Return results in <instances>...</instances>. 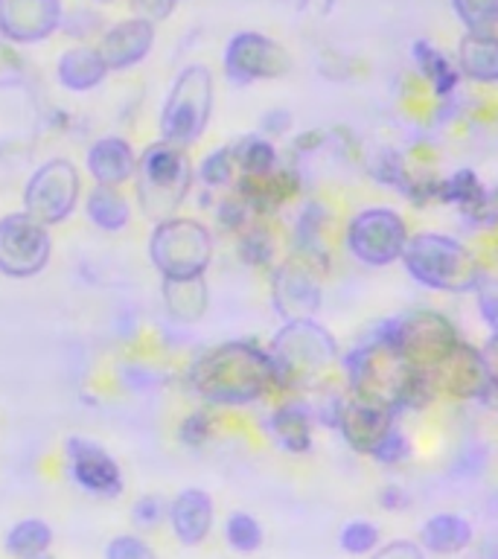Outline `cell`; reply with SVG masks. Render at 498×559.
<instances>
[{
	"mask_svg": "<svg viewBox=\"0 0 498 559\" xmlns=\"http://www.w3.org/2000/svg\"><path fill=\"white\" fill-rule=\"evenodd\" d=\"M484 358H487L489 376H493V384H498V335L487 341V347H484Z\"/></svg>",
	"mask_w": 498,
	"mask_h": 559,
	"instance_id": "40",
	"label": "cell"
},
{
	"mask_svg": "<svg viewBox=\"0 0 498 559\" xmlns=\"http://www.w3.org/2000/svg\"><path fill=\"white\" fill-rule=\"evenodd\" d=\"M379 527L374 522H367V519H353L341 527L339 533V545L344 554L349 557H367V554H374L379 550Z\"/></svg>",
	"mask_w": 498,
	"mask_h": 559,
	"instance_id": "31",
	"label": "cell"
},
{
	"mask_svg": "<svg viewBox=\"0 0 498 559\" xmlns=\"http://www.w3.org/2000/svg\"><path fill=\"white\" fill-rule=\"evenodd\" d=\"M265 431L288 454H306L312 449V414L300 402L280 405L265 423Z\"/></svg>",
	"mask_w": 498,
	"mask_h": 559,
	"instance_id": "23",
	"label": "cell"
},
{
	"mask_svg": "<svg viewBox=\"0 0 498 559\" xmlns=\"http://www.w3.org/2000/svg\"><path fill=\"white\" fill-rule=\"evenodd\" d=\"M274 304L286 321L312 318L321 306V283L306 260H286L274 271Z\"/></svg>",
	"mask_w": 498,
	"mask_h": 559,
	"instance_id": "16",
	"label": "cell"
},
{
	"mask_svg": "<svg viewBox=\"0 0 498 559\" xmlns=\"http://www.w3.org/2000/svg\"><path fill=\"white\" fill-rule=\"evenodd\" d=\"M213 111V76L204 64H192L175 79L161 111V140L190 148L199 143Z\"/></svg>",
	"mask_w": 498,
	"mask_h": 559,
	"instance_id": "8",
	"label": "cell"
},
{
	"mask_svg": "<svg viewBox=\"0 0 498 559\" xmlns=\"http://www.w3.org/2000/svg\"><path fill=\"white\" fill-rule=\"evenodd\" d=\"M52 257L50 227L26 210L0 216V274L12 280L38 277Z\"/></svg>",
	"mask_w": 498,
	"mask_h": 559,
	"instance_id": "11",
	"label": "cell"
},
{
	"mask_svg": "<svg viewBox=\"0 0 498 559\" xmlns=\"http://www.w3.org/2000/svg\"><path fill=\"white\" fill-rule=\"evenodd\" d=\"M475 300H478V314L484 318L493 335H498V277L484 271L475 286Z\"/></svg>",
	"mask_w": 498,
	"mask_h": 559,
	"instance_id": "33",
	"label": "cell"
},
{
	"mask_svg": "<svg viewBox=\"0 0 498 559\" xmlns=\"http://www.w3.org/2000/svg\"><path fill=\"white\" fill-rule=\"evenodd\" d=\"M149 262L161 280L204 277L213 262V230L192 216H173L152 225Z\"/></svg>",
	"mask_w": 498,
	"mask_h": 559,
	"instance_id": "6",
	"label": "cell"
},
{
	"mask_svg": "<svg viewBox=\"0 0 498 559\" xmlns=\"http://www.w3.org/2000/svg\"><path fill=\"white\" fill-rule=\"evenodd\" d=\"M402 265L417 286L446 292V295L475 292L484 274L475 251H470L461 239L440 234V230H419L411 236Z\"/></svg>",
	"mask_w": 498,
	"mask_h": 559,
	"instance_id": "4",
	"label": "cell"
},
{
	"mask_svg": "<svg viewBox=\"0 0 498 559\" xmlns=\"http://www.w3.org/2000/svg\"><path fill=\"white\" fill-rule=\"evenodd\" d=\"M269 353L280 388H306L339 365V341L312 318L286 321L271 338Z\"/></svg>",
	"mask_w": 498,
	"mask_h": 559,
	"instance_id": "5",
	"label": "cell"
},
{
	"mask_svg": "<svg viewBox=\"0 0 498 559\" xmlns=\"http://www.w3.org/2000/svg\"><path fill=\"white\" fill-rule=\"evenodd\" d=\"M161 300H164L169 321H175L178 326H192L208 314V280H161Z\"/></svg>",
	"mask_w": 498,
	"mask_h": 559,
	"instance_id": "22",
	"label": "cell"
},
{
	"mask_svg": "<svg viewBox=\"0 0 498 559\" xmlns=\"http://www.w3.org/2000/svg\"><path fill=\"white\" fill-rule=\"evenodd\" d=\"M384 335L417 373L426 376L443 365L463 341L452 318L435 309H414L402 314Z\"/></svg>",
	"mask_w": 498,
	"mask_h": 559,
	"instance_id": "7",
	"label": "cell"
},
{
	"mask_svg": "<svg viewBox=\"0 0 498 559\" xmlns=\"http://www.w3.org/2000/svg\"><path fill=\"white\" fill-rule=\"evenodd\" d=\"M411 227L400 210L374 204L353 213L344 230V245L353 260L382 269L391 262H402L411 242Z\"/></svg>",
	"mask_w": 498,
	"mask_h": 559,
	"instance_id": "9",
	"label": "cell"
},
{
	"mask_svg": "<svg viewBox=\"0 0 498 559\" xmlns=\"http://www.w3.org/2000/svg\"><path fill=\"white\" fill-rule=\"evenodd\" d=\"M347 382L349 393L391 414H400L411 405H423L428 396H435L428 376L417 373L396 353L388 335H379L365 347H356V353L347 358Z\"/></svg>",
	"mask_w": 498,
	"mask_h": 559,
	"instance_id": "2",
	"label": "cell"
},
{
	"mask_svg": "<svg viewBox=\"0 0 498 559\" xmlns=\"http://www.w3.org/2000/svg\"><path fill=\"white\" fill-rule=\"evenodd\" d=\"M61 452H64V469H68L70 480L82 492L96 498L120 496L122 484H126L120 463L99 440L85 435H68L61 443Z\"/></svg>",
	"mask_w": 498,
	"mask_h": 559,
	"instance_id": "12",
	"label": "cell"
},
{
	"mask_svg": "<svg viewBox=\"0 0 498 559\" xmlns=\"http://www.w3.org/2000/svg\"><path fill=\"white\" fill-rule=\"evenodd\" d=\"M428 382L435 388V396H449V400L461 402L478 400V396L496 388L493 376H489L484 349L472 347L466 341H461L452 356L428 373Z\"/></svg>",
	"mask_w": 498,
	"mask_h": 559,
	"instance_id": "13",
	"label": "cell"
},
{
	"mask_svg": "<svg viewBox=\"0 0 498 559\" xmlns=\"http://www.w3.org/2000/svg\"><path fill=\"white\" fill-rule=\"evenodd\" d=\"M225 68L227 76L236 82L283 76L288 70V56L280 50V44L269 41L265 35L242 33L227 44Z\"/></svg>",
	"mask_w": 498,
	"mask_h": 559,
	"instance_id": "15",
	"label": "cell"
},
{
	"mask_svg": "<svg viewBox=\"0 0 498 559\" xmlns=\"http://www.w3.org/2000/svg\"><path fill=\"white\" fill-rule=\"evenodd\" d=\"M195 181H201L204 187H210V190H225V187L239 181L230 146L213 148L210 155L201 157V164L195 166Z\"/></svg>",
	"mask_w": 498,
	"mask_h": 559,
	"instance_id": "29",
	"label": "cell"
},
{
	"mask_svg": "<svg viewBox=\"0 0 498 559\" xmlns=\"http://www.w3.org/2000/svg\"><path fill=\"white\" fill-rule=\"evenodd\" d=\"M85 199V183L79 166L68 157H50L24 183V210L42 225L56 227L68 222Z\"/></svg>",
	"mask_w": 498,
	"mask_h": 559,
	"instance_id": "10",
	"label": "cell"
},
{
	"mask_svg": "<svg viewBox=\"0 0 498 559\" xmlns=\"http://www.w3.org/2000/svg\"><path fill=\"white\" fill-rule=\"evenodd\" d=\"M52 542L50 524L42 519H24L17 522L7 536V550L15 559H35L44 557Z\"/></svg>",
	"mask_w": 498,
	"mask_h": 559,
	"instance_id": "28",
	"label": "cell"
},
{
	"mask_svg": "<svg viewBox=\"0 0 498 559\" xmlns=\"http://www.w3.org/2000/svg\"><path fill=\"white\" fill-rule=\"evenodd\" d=\"M105 559H155V554L140 536H117L114 542H108Z\"/></svg>",
	"mask_w": 498,
	"mask_h": 559,
	"instance_id": "36",
	"label": "cell"
},
{
	"mask_svg": "<svg viewBox=\"0 0 498 559\" xmlns=\"http://www.w3.org/2000/svg\"><path fill=\"white\" fill-rule=\"evenodd\" d=\"M225 539H227V545H230L234 550H239V554H253V550L262 548L265 533H262V524L257 522L251 513L236 510V513L227 515Z\"/></svg>",
	"mask_w": 498,
	"mask_h": 559,
	"instance_id": "30",
	"label": "cell"
},
{
	"mask_svg": "<svg viewBox=\"0 0 498 559\" xmlns=\"http://www.w3.org/2000/svg\"><path fill=\"white\" fill-rule=\"evenodd\" d=\"M59 0H0V26L12 41H42L59 26Z\"/></svg>",
	"mask_w": 498,
	"mask_h": 559,
	"instance_id": "18",
	"label": "cell"
},
{
	"mask_svg": "<svg viewBox=\"0 0 498 559\" xmlns=\"http://www.w3.org/2000/svg\"><path fill=\"white\" fill-rule=\"evenodd\" d=\"M164 519H169V504L161 496H143L131 507V522L140 527H155Z\"/></svg>",
	"mask_w": 498,
	"mask_h": 559,
	"instance_id": "34",
	"label": "cell"
},
{
	"mask_svg": "<svg viewBox=\"0 0 498 559\" xmlns=\"http://www.w3.org/2000/svg\"><path fill=\"white\" fill-rule=\"evenodd\" d=\"M35 559H50V557H35Z\"/></svg>",
	"mask_w": 498,
	"mask_h": 559,
	"instance_id": "41",
	"label": "cell"
},
{
	"mask_svg": "<svg viewBox=\"0 0 498 559\" xmlns=\"http://www.w3.org/2000/svg\"><path fill=\"white\" fill-rule=\"evenodd\" d=\"M187 388L216 408H245L269 396L280 382L269 349L253 341H225L192 358Z\"/></svg>",
	"mask_w": 498,
	"mask_h": 559,
	"instance_id": "1",
	"label": "cell"
},
{
	"mask_svg": "<svg viewBox=\"0 0 498 559\" xmlns=\"http://www.w3.org/2000/svg\"><path fill=\"white\" fill-rule=\"evenodd\" d=\"M475 539L470 519L458 513H437L419 527V545L428 554H440V557H452L466 550Z\"/></svg>",
	"mask_w": 498,
	"mask_h": 559,
	"instance_id": "24",
	"label": "cell"
},
{
	"mask_svg": "<svg viewBox=\"0 0 498 559\" xmlns=\"http://www.w3.org/2000/svg\"><path fill=\"white\" fill-rule=\"evenodd\" d=\"M152 41H155V29L149 21H143V17L122 21L105 33L103 44H99V56L105 59L108 70H126L146 59Z\"/></svg>",
	"mask_w": 498,
	"mask_h": 559,
	"instance_id": "20",
	"label": "cell"
},
{
	"mask_svg": "<svg viewBox=\"0 0 498 559\" xmlns=\"http://www.w3.org/2000/svg\"><path fill=\"white\" fill-rule=\"evenodd\" d=\"M213 498L199 487L181 489L169 501V524L181 545H201L213 531Z\"/></svg>",
	"mask_w": 498,
	"mask_h": 559,
	"instance_id": "19",
	"label": "cell"
},
{
	"mask_svg": "<svg viewBox=\"0 0 498 559\" xmlns=\"http://www.w3.org/2000/svg\"><path fill=\"white\" fill-rule=\"evenodd\" d=\"M454 9L472 33H489L498 24V0H454Z\"/></svg>",
	"mask_w": 498,
	"mask_h": 559,
	"instance_id": "32",
	"label": "cell"
},
{
	"mask_svg": "<svg viewBox=\"0 0 498 559\" xmlns=\"http://www.w3.org/2000/svg\"><path fill=\"white\" fill-rule=\"evenodd\" d=\"M370 457H374L376 463H382V466H396V463H402L408 457V437L393 426L382 443L376 445V452L370 454Z\"/></svg>",
	"mask_w": 498,
	"mask_h": 559,
	"instance_id": "35",
	"label": "cell"
},
{
	"mask_svg": "<svg viewBox=\"0 0 498 559\" xmlns=\"http://www.w3.org/2000/svg\"><path fill=\"white\" fill-rule=\"evenodd\" d=\"M192 183H195V164L187 155V148L155 140L140 152L131 187H134L138 210L152 225L181 216L178 210L190 195Z\"/></svg>",
	"mask_w": 498,
	"mask_h": 559,
	"instance_id": "3",
	"label": "cell"
},
{
	"mask_svg": "<svg viewBox=\"0 0 498 559\" xmlns=\"http://www.w3.org/2000/svg\"><path fill=\"white\" fill-rule=\"evenodd\" d=\"M230 155H234L236 173L239 178H262L280 169V155L274 143L262 134H248L230 143Z\"/></svg>",
	"mask_w": 498,
	"mask_h": 559,
	"instance_id": "27",
	"label": "cell"
},
{
	"mask_svg": "<svg viewBox=\"0 0 498 559\" xmlns=\"http://www.w3.org/2000/svg\"><path fill=\"white\" fill-rule=\"evenodd\" d=\"M178 437L181 443L187 445H201L210 437V417L208 414H190L183 419L181 428H178Z\"/></svg>",
	"mask_w": 498,
	"mask_h": 559,
	"instance_id": "38",
	"label": "cell"
},
{
	"mask_svg": "<svg viewBox=\"0 0 498 559\" xmlns=\"http://www.w3.org/2000/svg\"><path fill=\"white\" fill-rule=\"evenodd\" d=\"M103 3H105V0H103Z\"/></svg>",
	"mask_w": 498,
	"mask_h": 559,
	"instance_id": "42",
	"label": "cell"
},
{
	"mask_svg": "<svg viewBox=\"0 0 498 559\" xmlns=\"http://www.w3.org/2000/svg\"><path fill=\"white\" fill-rule=\"evenodd\" d=\"M138 152L120 134H105L94 140L85 152V173L99 187H126L138 173Z\"/></svg>",
	"mask_w": 498,
	"mask_h": 559,
	"instance_id": "17",
	"label": "cell"
},
{
	"mask_svg": "<svg viewBox=\"0 0 498 559\" xmlns=\"http://www.w3.org/2000/svg\"><path fill=\"white\" fill-rule=\"evenodd\" d=\"M105 73H108V64L99 50H91V47L68 50L59 59V82L70 91H91L103 82Z\"/></svg>",
	"mask_w": 498,
	"mask_h": 559,
	"instance_id": "25",
	"label": "cell"
},
{
	"mask_svg": "<svg viewBox=\"0 0 498 559\" xmlns=\"http://www.w3.org/2000/svg\"><path fill=\"white\" fill-rule=\"evenodd\" d=\"M458 61L475 82H498V38L489 33H470L461 41Z\"/></svg>",
	"mask_w": 498,
	"mask_h": 559,
	"instance_id": "26",
	"label": "cell"
},
{
	"mask_svg": "<svg viewBox=\"0 0 498 559\" xmlns=\"http://www.w3.org/2000/svg\"><path fill=\"white\" fill-rule=\"evenodd\" d=\"M134 3V9H140L143 12V21H155V17H164L169 15V9H173V0H131Z\"/></svg>",
	"mask_w": 498,
	"mask_h": 559,
	"instance_id": "39",
	"label": "cell"
},
{
	"mask_svg": "<svg viewBox=\"0 0 498 559\" xmlns=\"http://www.w3.org/2000/svg\"><path fill=\"white\" fill-rule=\"evenodd\" d=\"M82 213L87 225L96 227L99 234H122L131 225L134 204L122 187H99L94 183L82 199Z\"/></svg>",
	"mask_w": 498,
	"mask_h": 559,
	"instance_id": "21",
	"label": "cell"
},
{
	"mask_svg": "<svg viewBox=\"0 0 498 559\" xmlns=\"http://www.w3.org/2000/svg\"><path fill=\"white\" fill-rule=\"evenodd\" d=\"M370 559H426V550H423V545H417V542L396 539L382 545L379 550H374Z\"/></svg>",
	"mask_w": 498,
	"mask_h": 559,
	"instance_id": "37",
	"label": "cell"
},
{
	"mask_svg": "<svg viewBox=\"0 0 498 559\" xmlns=\"http://www.w3.org/2000/svg\"><path fill=\"white\" fill-rule=\"evenodd\" d=\"M396 414L391 411L379 408L374 402L361 400L356 393H347L344 400L335 405V428H339V435L344 437V443L358 454H370L376 452V445L382 443L388 431L396 426Z\"/></svg>",
	"mask_w": 498,
	"mask_h": 559,
	"instance_id": "14",
	"label": "cell"
}]
</instances>
